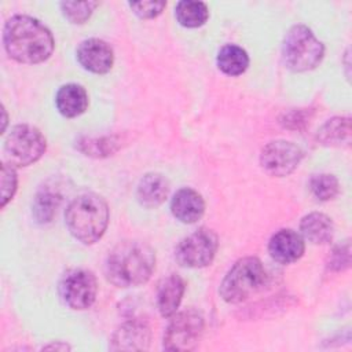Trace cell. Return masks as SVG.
Returning a JSON list of instances; mask_svg holds the SVG:
<instances>
[{
  "label": "cell",
  "instance_id": "1",
  "mask_svg": "<svg viewBox=\"0 0 352 352\" xmlns=\"http://www.w3.org/2000/svg\"><path fill=\"white\" fill-rule=\"evenodd\" d=\"M3 43L12 59L28 65L47 60L55 47L48 28L29 15H14L6 22Z\"/></svg>",
  "mask_w": 352,
  "mask_h": 352
},
{
  "label": "cell",
  "instance_id": "2",
  "mask_svg": "<svg viewBox=\"0 0 352 352\" xmlns=\"http://www.w3.org/2000/svg\"><path fill=\"white\" fill-rule=\"evenodd\" d=\"M155 268V253L144 242H120L107 256L104 272L118 287H133L147 282Z\"/></svg>",
  "mask_w": 352,
  "mask_h": 352
},
{
  "label": "cell",
  "instance_id": "3",
  "mask_svg": "<svg viewBox=\"0 0 352 352\" xmlns=\"http://www.w3.org/2000/svg\"><path fill=\"white\" fill-rule=\"evenodd\" d=\"M109 206L98 194H81L67 206L65 219L70 234L85 245L95 243L109 224Z\"/></svg>",
  "mask_w": 352,
  "mask_h": 352
},
{
  "label": "cell",
  "instance_id": "4",
  "mask_svg": "<svg viewBox=\"0 0 352 352\" xmlns=\"http://www.w3.org/2000/svg\"><path fill=\"white\" fill-rule=\"evenodd\" d=\"M267 279V271L257 257H243L226 274L220 285V296L230 304H239L260 292Z\"/></svg>",
  "mask_w": 352,
  "mask_h": 352
},
{
  "label": "cell",
  "instance_id": "5",
  "mask_svg": "<svg viewBox=\"0 0 352 352\" xmlns=\"http://www.w3.org/2000/svg\"><path fill=\"white\" fill-rule=\"evenodd\" d=\"M323 54V44L307 26L294 25L286 33L282 56L287 69L293 72L312 70L320 63Z\"/></svg>",
  "mask_w": 352,
  "mask_h": 352
},
{
  "label": "cell",
  "instance_id": "6",
  "mask_svg": "<svg viewBox=\"0 0 352 352\" xmlns=\"http://www.w3.org/2000/svg\"><path fill=\"white\" fill-rule=\"evenodd\" d=\"M47 147L44 135L28 124L15 125L4 142V153L12 166H28L41 158Z\"/></svg>",
  "mask_w": 352,
  "mask_h": 352
},
{
  "label": "cell",
  "instance_id": "7",
  "mask_svg": "<svg viewBox=\"0 0 352 352\" xmlns=\"http://www.w3.org/2000/svg\"><path fill=\"white\" fill-rule=\"evenodd\" d=\"M204 316L197 309H186L173 315L164 334V349L166 351H191L204 333Z\"/></svg>",
  "mask_w": 352,
  "mask_h": 352
},
{
  "label": "cell",
  "instance_id": "8",
  "mask_svg": "<svg viewBox=\"0 0 352 352\" xmlns=\"http://www.w3.org/2000/svg\"><path fill=\"white\" fill-rule=\"evenodd\" d=\"M219 238L209 228H199L183 238L175 249L177 263L188 268H202L209 265L217 252Z\"/></svg>",
  "mask_w": 352,
  "mask_h": 352
},
{
  "label": "cell",
  "instance_id": "9",
  "mask_svg": "<svg viewBox=\"0 0 352 352\" xmlns=\"http://www.w3.org/2000/svg\"><path fill=\"white\" fill-rule=\"evenodd\" d=\"M98 293L95 275L87 270H72L63 275L59 283V294L66 305L73 309L89 308Z\"/></svg>",
  "mask_w": 352,
  "mask_h": 352
},
{
  "label": "cell",
  "instance_id": "10",
  "mask_svg": "<svg viewBox=\"0 0 352 352\" xmlns=\"http://www.w3.org/2000/svg\"><path fill=\"white\" fill-rule=\"evenodd\" d=\"M301 158L302 151L297 144L287 140H275L263 148L260 164L268 175L283 177L298 166Z\"/></svg>",
  "mask_w": 352,
  "mask_h": 352
},
{
  "label": "cell",
  "instance_id": "11",
  "mask_svg": "<svg viewBox=\"0 0 352 352\" xmlns=\"http://www.w3.org/2000/svg\"><path fill=\"white\" fill-rule=\"evenodd\" d=\"M77 59L80 65L92 73H107L114 62L111 47L99 38H88L80 43L77 48Z\"/></svg>",
  "mask_w": 352,
  "mask_h": 352
},
{
  "label": "cell",
  "instance_id": "12",
  "mask_svg": "<svg viewBox=\"0 0 352 352\" xmlns=\"http://www.w3.org/2000/svg\"><path fill=\"white\" fill-rule=\"evenodd\" d=\"M305 250L304 238L293 230L283 228L275 232L268 242L270 256L280 264L297 261Z\"/></svg>",
  "mask_w": 352,
  "mask_h": 352
},
{
  "label": "cell",
  "instance_id": "13",
  "mask_svg": "<svg viewBox=\"0 0 352 352\" xmlns=\"http://www.w3.org/2000/svg\"><path fill=\"white\" fill-rule=\"evenodd\" d=\"M151 340L150 327L140 320L122 323L111 337L110 348L113 351H142L147 349Z\"/></svg>",
  "mask_w": 352,
  "mask_h": 352
},
{
  "label": "cell",
  "instance_id": "14",
  "mask_svg": "<svg viewBox=\"0 0 352 352\" xmlns=\"http://www.w3.org/2000/svg\"><path fill=\"white\" fill-rule=\"evenodd\" d=\"M172 214L182 223H195L205 212V202L201 194L192 188L179 190L170 202Z\"/></svg>",
  "mask_w": 352,
  "mask_h": 352
},
{
  "label": "cell",
  "instance_id": "15",
  "mask_svg": "<svg viewBox=\"0 0 352 352\" xmlns=\"http://www.w3.org/2000/svg\"><path fill=\"white\" fill-rule=\"evenodd\" d=\"M169 183L161 173L144 175L138 186V201L144 208H157L168 197Z\"/></svg>",
  "mask_w": 352,
  "mask_h": 352
},
{
  "label": "cell",
  "instance_id": "16",
  "mask_svg": "<svg viewBox=\"0 0 352 352\" xmlns=\"http://www.w3.org/2000/svg\"><path fill=\"white\" fill-rule=\"evenodd\" d=\"M55 103L62 116L73 118L87 110L88 94L85 88L78 84H66L58 89Z\"/></svg>",
  "mask_w": 352,
  "mask_h": 352
},
{
  "label": "cell",
  "instance_id": "17",
  "mask_svg": "<svg viewBox=\"0 0 352 352\" xmlns=\"http://www.w3.org/2000/svg\"><path fill=\"white\" fill-rule=\"evenodd\" d=\"M186 290V283L182 276L172 274L160 286L157 296V305L160 314L164 318H170L176 314L183 294Z\"/></svg>",
  "mask_w": 352,
  "mask_h": 352
},
{
  "label": "cell",
  "instance_id": "18",
  "mask_svg": "<svg viewBox=\"0 0 352 352\" xmlns=\"http://www.w3.org/2000/svg\"><path fill=\"white\" fill-rule=\"evenodd\" d=\"M300 230L308 242L314 245H324L331 241L334 234V226L329 216L324 213L314 212L302 217Z\"/></svg>",
  "mask_w": 352,
  "mask_h": 352
},
{
  "label": "cell",
  "instance_id": "19",
  "mask_svg": "<svg viewBox=\"0 0 352 352\" xmlns=\"http://www.w3.org/2000/svg\"><path fill=\"white\" fill-rule=\"evenodd\" d=\"M318 140L326 146H348L351 143V120L334 117L319 129Z\"/></svg>",
  "mask_w": 352,
  "mask_h": 352
},
{
  "label": "cell",
  "instance_id": "20",
  "mask_svg": "<svg viewBox=\"0 0 352 352\" xmlns=\"http://www.w3.org/2000/svg\"><path fill=\"white\" fill-rule=\"evenodd\" d=\"M217 66L224 74L239 76L248 69L249 56L243 48L227 44L221 47L217 54Z\"/></svg>",
  "mask_w": 352,
  "mask_h": 352
},
{
  "label": "cell",
  "instance_id": "21",
  "mask_svg": "<svg viewBox=\"0 0 352 352\" xmlns=\"http://www.w3.org/2000/svg\"><path fill=\"white\" fill-rule=\"evenodd\" d=\"M175 15L177 22L184 28H199L209 18L208 6L202 1L183 0L176 4Z\"/></svg>",
  "mask_w": 352,
  "mask_h": 352
},
{
  "label": "cell",
  "instance_id": "22",
  "mask_svg": "<svg viewBox=\"0 0 352 352\" xmlns=\"http://www.w3.org/2000/svg\"><path fill=\"white\" fill-rule=\"evenodd\" d=\"M60 204V195L51 190H41L33 201V216L37 223H50Z\"/></svg>",
  "mask_w": 352,
  "mask_h": 352
},
{
  "label": "cell",
  "instance_id": "23",
  "mask_svg": "<svg viewBox=\"0 0 352 352\" xmlns=\"http://www.w3.org/2000/svg\"><path fill=\"white\" fill-rule=\"evenodd\" d=\"M77 147L85 155L91 157H106L113 154L118 148V140L114 136L106 138H82L78 140Z\"/></svg>",
  "mask_w": 352,
  "mask_h": 352
},
{
  "label": "cell",
  "instance_id": "24",
  "mask_svg": "<svg viewBox=\"0 0 352 352\" xmlns=\"http://www.w3.org/2000/svg\"><path fill=\"white\" fill-rule=\"evenodd\" d=\"M309 188L319 201H329L338 192V180L330 173H319L311 179Z\"/></svg>",
  "mask_w": 352,
  "mask_h": 352
},
{
  "label": "cell",
  "instance_id": "25",
  "mask_svg": "<svg viewBox=\"0 0 352 352\" xmlns=\"http://www.w3.org/2000/svg\"><path fill=\"white\" fill-rule=\"evenodd\" d=\"M98 7L96 1H63L60 8L63 15L72 23H84Z\"/></svg>",
  "mask_w": 352,
  "mask_h": 352
},
{
  "label": "cell",
  "instance_id": "26",
  "mask_svg": "<svg viewBox=\"0 0 352 352\" xmlns=\"http://www.w3.org/2000/svg\"><path fill=\"white\" fill-rule=\"evenodd\" d=\"M16 172L11 164L1 165V206H6L12 199L16 191Z\"/></svg>",
  "mask_w": 352,
  "mask_h": 352
},
{
  "label": "cell",
  "instance_id": "27",
  "mask_svg": "<svg viewBox=\"0 0 352 352\" xmlns=\"http://www.w3.org/2000/svg\"><path fill=\"white\" fill-rule=\"evenodd\" d=\"M129 7L131 10H133V12L138 16L150 19L160 15L166 7V3L165 1H138V3H129Z\"/></svg>",
  "mask_w": 352,
  "mask_h": 352
},
{
  "label": "cell",
  "instance_id": "28",
  "mask_svg": "<svg viewBox=\"0 0 352 352\" xmlns=\"http://www.w3.org/2000/svg\"><path fill=\"white\" fill-rule=\"evenodd\" d=\"M349 243L338 245L333 249V252L329 256L327 267L334 271H342L349 267Z\"/></svg>",
  "mask_w": 352,
  "mask_h": 352
},
{
  "label": "cell",
  "instance_id": "29",
  "mask_svg": "<svg viewBox=\"0 0 352 352\" xmlns=\"http://www.w3.org/2000/svg\"><path fill=\"white\" fill-rule=\"evenodd\" d=\"M305 122H307V114L302 110H293V111L287 113L285 116V121H283L285 126L294 128V129L300 128L301 124H305Z\"/></svg>",
  "mask_w": 352,
  "mask_h": 352
}]
</instances>
